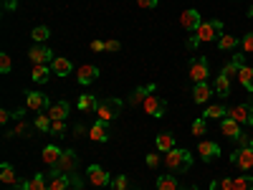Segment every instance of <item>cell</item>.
I'll return each instance as SVG.
<instances>
[{
	"label": "cell",
	"mask_w": 253,
	"mask_h": 190,
	"mask_svg": "<svg viewBox=\"0 0 253 190\" xmlns=\"http://www.w3.org/2000/svg\"><path fill=\"white\" fill-rule=\"evenodd\" d=\"M79 167V155L74 150H63L61 160L51 167V175H74Z\"/></svg>",
	"instance_id": "cell-1"
},
{
	"label": "cell",
	"mask_w": 253,
	"mask_h": 190,
	"mask_svg": "<svg viewBox=\"0 0 253 190\" xmlns=\"http://www.w3.org/2000/svg\"><path fill=\"white\" fill-rule=\"evenodd\" d=\"M165 165L170 167V170H177V173H182V170H187L190 165H193V157H190V152L187 150H170L167 152V157H165Z\"/></svg>",
	"instance_id": "cell-2"
},
{
	"label": "cell",
	"mask_w": 253,
	"mask_h": 190,
	"mask_svg": "<svg viewBox=\"0 0 253 190\" xmlns=\"http://www.w3.org/2000/svg\"><path fill=\"white\" fill-rule=\"evenodd\" d=\"M119 112H122V101L119 99H104V101H99V107H96L99 122H112V119L119 117Z\"/></svg>",
	"instance_id": "cell-3"
},
{
	"label": "cell",
	"mask_w": 253,
	"mask_h": 190,
	"mask_svg": "<svg viewBox=\"0 0 253 190\" xmlns=\"http://www.w3.org/2000/svg\"><path fill=\"white\" fill-rule=\"evenodd\" d=\"M200 44H210L223 33V20H208V23H200V28L195 31Z\"/></svg>",
	"instance_id": "cell-4"
},
{
	"label": "cell",
	"mask_w": 253,
	"mask_h": 190,
	"mask_svg": "<svg viewBox=\"0 0 253 190\" xmlns=\"http://www.w3.org/2000/svg\"><path fill=\"white\" fill-rule=\"evenodd\" d=\"M142 109H144V114H150V117H162L165 114V109H167V101L165 99H160L155 92L152 94H147V99L142 101Z\"/></svg>",
	"instance_id": "cell-5"
},
{
	"label": "cell",
	"mask_w": 253,
	"mask_h": 190,
	"mask_svg": "<svg viewBox=\"0 0 253 190\" xmlns=\"http://www.w3.org/2000/svg\"><path fill=\"white\" fill-rule=\"evenodd\" d=\"M208 76H210V71H208V61H205L203 56L193 58V63H190V79H193L195 84H205Z\"/></svg>",
	"instance_id": "cell-6"
},
{
	"label": "cell",
	"mask_w": 253,
	"mask_h": 190,
	"mask_svg": "<svg viewBox=\"0 0 253 190\" xmlns=\"http://www.w3.org/2000/svg\"><path fill=\"white\" fill-rule=\"evenodd\" d=\"M228 117L236 119L238 124H253V107L251 104H238V107H230Z\"/></svg>",
	"instance_id": "cell-7"
},
{
	"label": "cell",
	"mask_w": 253,
	"mask_h": 190,
	"mask_svg": "<svg viewBox=\"0 0 253 190\" xmlns=\"http://www.w3.org/2000/svg\"><path fill=\"white\" fill-rule=\"evenodd\" d=\"M86 178L94 188H104V185H112V178L107 175V170L99 165H89V170H86Z\"/></svg>",
	"instance_id": "cell-8"
},
{
	"label": "cell",
	"mask_w": 253,
	"mask_h": 190,
	"mask_svg": "<svg viewBox=\"0 0 253 190\" xmlns=\"http://www.w3.org/2000/svg\"><path fill=\"white\" fill-rule=\"evenodd\" d=\"M28 58L33 61V66H48V63L53 61V53H51V48H46V46H33V48L28 51Z\"/></svg>",
	"instance_id": "cell-9"
},
{
	"label": "cell",
	"mask_w": 253,
	"mask_h": 190,
	"mask_svg": "<svg viewBox=\"0 0 253 190\" xmlns=\"http://www.w3.org/2000/svg\"><path fill=\"white\" fill-rule=\"evenodd\" d=\"M230 162L238 165L241 170H251L253 167V147H241V150H236L233 157H230Z\"/></svg>",
	"instance_id": "cell-10"
},
{
	"label": "cell",
	"mask_w": 253,
	"mask_h": 190,
	"mask_svg": "<svg viewBox=\"0 0 253 190\" xmlns=\"http://www.w3.org/2000/svg\"><path fill=\"white\" fill-rule=\"evenodd\" d=\"M200 23H203V18H200V13H198L195 8L182 10V15H180V26H182L185 31H198Z\"/></svg>",
	"instance_id": "cell-11"
},
{
	"label": "cell",
	"mask_w": 253,
	"mask_h": 190,
	"mask_svg": "<svg viewBox=\"0 0 253 190\" xmlns=\"http://www.w3.org/2000/svg\"><path fill=\"white\" fill-rule=\"evenodd\" d=\"M26 107L31 112H41L48 107V96L41 94V92H26Z\"/></svg>",
	"instance_id": "cell-12"
},
{
	"label": "cell",
	"mask_w": 253,
	"mask_h": 190,
	"mask_svg": "<svg viewBox=\"0 0 253 190\" xmlns=\"http://www.w3.org/2000/svg\"><path fill=\"white\" fill-rule=\"evenodd\" d=\"M96 76H99L96 63H84V66H79V71H76V79H79V84H84V87L96 81Z\"/></svg>",
	"instance_id": "cell-13"
},
{
	"label": "cell",
	"mask_w": 253,
	"mask_h": 190,
	"mask_svg": "<svg viewBox=\"0 0 253 190\" xmlns=\"http://www.w3.org/2000/svg\"><path fill=\"white\" fill-rule=\"evenodd\" d=\"M51 66V71L56 74V76H69L71 71H74V63L69 61V58H63V56H53V61L48 63Z\"/></svg>",
	"instance_id": "cell-14"
},
{
	"label": "cell",
	"mask_w": 253,
	"mask_h": 190,
	"mask_svg": "<svg viewBox=\"0 0 253 190\" xmlns=\"http://www.w3.org/2000/svg\"><path fill=\"white\" fill-rule=\"evenodd\" d=\"M198 152H200V157H203V160H213V157H218V155H220V147H218V142L203 140V142L198 144Z\"/></svg>",
	"instance_id": "cell-15"
},
{
	"label": "cell",
	"mask_w": 253,
	"mask_h": 190,
	"mask_svg": "<svg viewBox=\"0 0 253 190\" xmlns=\"http://www.w3.org/2000/svg\"><path fill=\"white\" fill-rule=\"evenodd\" d=\"M89 137L94 140V142H107L109 140V127H107V122H94L91 124V130H89Z\"/></svg>",
	"instance_id": "cell-16"
},
{
	"label": "cell",
	"mask_w": 253,
	"mask_h": 190,
	"mask_svg": "<svg viewBox=\"0 0 253 190\" xmlns=\"http://www.w3.org/2000/svg\"><path fill=\"white\" fill-rule=\"evenodd\" d=\"M220 132H223L225 137H230V140H236V137L241 135V124H238L236 119H230V117H225V119L220 122Z\"/></svg>",
	"instance_id": "cell-17"
},
{
	"label": "cell",
	"mask_w": 253,
	"mask_h": 190,
	"mask_svg": "<svg viewBox=\"0 0 253 190\" xmlns=\"http://www.w3.org/2000/svg\"><path fill=\"white\" fill-rule=\"evenodd\" d=\"M69 109H71V104L69 101H56L48 107V117L51 119H66L69 117Z\"/></svg>",
	"instance_id": "cell-18"
},
{
	"label": "cell",
	"mask_w": 253,
	"mask_h": 190,
	"mask_svg": "<svg viewBox=\"0 0 253 190\" xmlns=\"http://www.w3.org/2000/svg\"><path fill=\"white\" fill-rule=\"evenodd\" d=\"M18 190H48L46 175H36V178H31L28 183H18Z\"/></svg>",
	"instance_id": "cell-19"
},
{
	"label": "cell",
	"mask_w": 253,
	"mask_h": 190,
	"mask_svg": "<svg viewBox=\"0 0 253 190\" xmlns=\"http://www.w3.org/2000/svg\"><path fill=\"white\" fill-rule=\"evenodd\" d=\"M210 94H213V87H208V84H195V89H193L195 104H205L210 99Z\"/></svg>",
	"instance_id": "cell-20"
},
{
	"label": "cell",
	"mask_w": 253,
	"mask_h": 190,
	"mask_svg": "<svg viewBox=\"0 0 253 190\" xmlns=\"http://www.w3.org/2000/svg\"><path fill=\"white\" fill-rule=\"evenodd\" d=\"M61 155H63V150H58V147L56 144H48V147H43V162L46 165H56L58 160H61Z\"/></svg>",
	"instance_id": "cell-21"
},
{
	"label": "cell",
	"mask_w": 253,
	"mask_h": 190,
	"mask_svg": "<svg viewBox=\"0 0 253 190\" xmlns=\"http://www.w3.org/2000/svg\"><path fill=\"white\" fill-rule=\"evenodd\" d=\"M0 180H3L5 185H18V175H15V170H13L8 162L0 165Z\"/></svg>",
	"instance_id": "cell-22"
},
{
	"label": "cell",
	"mask_w": 253,
	"mask_h": 190,
	"mask_svg": "<svg viewBox=\"0 0 253 190\" xmlns=\"http://www.w3.org/2000/svg\"><path fill=\"white\" fill-rule=\"evenodd\" d=\"M51 74H53V71H51V66H33V71H31V79H33L36 84H46Z\"/></svg>",
	"instance_id": "cell-23"
},
{
	"label": "cell",
	"mask_w": 253,
	"mask_h": 190,
	"mask_svg": "<svg viewBox=\"0 0 253 190\" xmlns=\"http://www.w3.org/2000/svg\"><path fill=\"white\" fill-rule=\"evenodd\" d=\"M69 185H71V178L69 175H51L48 190H66Z\"/></svg>",
	"instance_id": "cell-24"
},
{
	"label": "cell",
	"mask_w": 253,
	"mask_h": 190,
	"mask_svg": "<svg viewBox=\"0 0 253 190\" xmlns=\"http://www.w3.org/2000/svg\"><path fill=\"white\" fill-rule=\"evenodd\" d=\"M238 81H241V87H246L248 92H253V69L251 66H243L238 71Z\"/></svg>",
	"instance_id": "cell-25"
},
{
	"label": "cell",
	"mask_w": 253,
	"mask_h": 190,
	"mask_svg": "<svg viewBox=\"0 0 253 190\" xmlns=\"http://www.w3.org/2000/svg\"><path fill=\"white\" fill-rule=\"evenodd\" d=\"M157 150H160V152H170V150H175V137H172V135H167V132L160 135V137H157Z\"/></svg>",
	"instance_id": "cell-26"
},
{
	"label": "cell",
	"mask_w": 253,
	"mask_h": 190,
	"mask_svg": "<svg viewBox=\"0 0 253 190\" xmlns=\"http://www.w3.org/2000/svg\"><path fill=\"white\" fill-rule=\"evenodd\" d=\"M152 92H155L152 84H150V87H142V89H137V92L129 96V104H132V107H137V104H142V101L147 99V94H152Z\"/></svg>",
	"instance_id": "cell-27"
},
{
	"label": "cell",
	"mask_w": 253,
	"mask_h": 190,
	"mask_svg": "<svg viewBox=\"0 0 253 190\" xmlns=\"http://www.w3.org/2000/svg\"><path fill=\"white\" fill-rule=\"evenodd\" d=\"M99 104H96V96L94 94H84L81 99H79V109L81 112H91V109H96Z\"/></svg>",
	"instance_id": "cell-28"
},
{
	"label": "cell",
	"mask_w": 253,
	"mask_h": 190,
	"mask_svg": "<svg viewBox=\"0 0 253 190\" xmlns=\"http://www.w3.org/2000/svg\"><path fill=\"white\" fill-rule=\"evenodd\" d=\"M236 46H238V38L236 36H220L218 38V48L220 51H233Z\"/></svg>",
	"instance_id": "cell-29"
},
{
	"label": "cell",
	"mask_w": 253,
	"mask_h": 190,
	"mask_svg": "<svg viewBox=\"0 0 253 190\" xmlns=\"http://www.w3.org/2000/svg\"><path fill=\"white\" fill-rule=\"evenodd\" d=\"M225 114H228L225 107H220V104H213V107H208V109H205L203 117H205V119H220V117H225Z\"/></svg>",
	"instance_id": "cell-30"
},
{
	"label": "cell",
	"mask_w": 253,
	"mask_h": 190,
	"mask_svg": "<svg viewBox=\"0 0 253 190\" xmlns=\"http://www.w3.org/2000/svg\"><path fill=\"white\" fill-rule=\"evenodd\" d=\"M157 190H180V188H177V180L172 175H162L157 180Z\"/></svg>",
	"instance_id": "cell-31"
},
{
	"label": "cell",
	"mask_w": 253,
	"mask_h": 190,
	"mask_svg": "<svg viewBox=\"0 0 253 190\" xmlns=\"http://www.w3.org/2000/svg\"><path fill=\"white\" fill-rule=\"evenodd\" d=\"M213 89H215L220 96H228V92H230V81H228V76L220 74V76L215 79V87H213Z\"/></svg>",
	"instance_id": "cell-32"
},
{
	"label": "cell",
	"mask_w": 253,
	"mask_h": 190,
	"mask_svg": "<svg viewBox=\"0 0 253 190\" xmlns=\"http://www.w3.org/2000/svg\"><path fill=\"white\" fill-rule=\"evenodd\" d=\"M48 36H51V33H48L46 26H38V28L31 31V38L36 41V44H43V41H48Z\"/></svg>",
	"instance_id": "cell-33"
},
{
	"label": "cell",
	"mask_w": 253,
	"mask_h": 190,
	"mask_svg": "<svg viewBox=\"0 0 253 190\" xmlns=\"http://www.w3.org/2000/svg\"><path fill=\"white\" fill-rule=\"evenodd\" d=\"M36 127L41 132H51V117L48 114H36Z\"/></svg>",
	"instance_id": "cell-34"
},
{
	"label": "cell",
	"mask_w": 253,
	"mask_h": 190,
	"mask_svg": "<svg viewBox=\"0 0 253 190\" xmlns=\"http://www.w3.org/2000/svg\"><path fill=\"white\" fill-rule=\"evenodd\" d=\"M233 190H253V178H233Z\"/></svg>",
	"instance_id": "cell-35"
},
{
	"label": "cell",
	"mask_w": 253,
	"mask_h": 190,
	"mask_svg": "<svg viewBox=\"0 0 253 190\" xmlns=\"http://www.w3.org/2000/svg\"><path fill=\"white\" fill-rule=\"evenodd\" d=\"M210 190H233V178H220L218 183L210 185Z\"/></svg>",
	"instance_id": "cell-36"
},
{
	"label": "cell",
	"mask_w": 253,
	"mask_h": 190,
	"mask_svg": "<svg viewBox=\"0 0 253 190\" xmlns=\"http://www.w3.org/2000/svg\"><path fill=\"white\" fill-rule=\"evenodd\" d=\"M205 130H208L205 117H198V119L193 122V135H195V137H203V135H205Z\"/></svg>",
	"instance_id": "cell-37"
},
{
	"label": "cell",
	"mask_w": 253,
	"mask_h": 190,
	"mask_svg": "<svg viewBox=\"0 0 253 190\" xmlns=\"http://www.w3.org/2000/svg\"><path fill=\"white\" fill-rule=\"evenodd\" d=\"M66 132V122L63 119H51V135H63Z\"/></svg>",
	"instance_id": "cell-38"
},
{
	"label": "cell",
	"mask_w": 253,
	"mask_h": 190,
	"mask_svg": "<svg viewBox=\"0 0 253 190\" xmlns=\"http://www.w3.org/2000/svg\"><path fill=\"white\" fill-rule=\"evenodd\" d=\"M10 69H13V61H10V56H8V53H0V71L8 74Z\"/></svg>",
	"instance_id": "cell-39"
},
{
	"label": "cell",
	"mask_w": 253,
	"mask_h": 190,
	"mask_svg": "<svg viewBox=\"0 0 253 190\" xmlns=\"http://www.w3.org/2000/svg\"><path fill=\"white\" fill-rule=\"evenodd\" d=\"M112 188H114V190H126V178H124V175H117V178L112 180Z\"/></svg>",
	"instance_id": "cell-40"
},
{
	"label": "cell",
	"mask_w": 253,
	"mask_h": 190,
	"mask_svg": "<svg viewBox=\"0 0 253 190\" xmlns=\"http://www.w3.org/2000/svg\"><path fill=\"white\" fill-rule=\"evenodd\" d=\"M241 46H243V51H246V53H253V33L243 36V44H241Z\"/></svg>",
	"instance_id": "cell-41"
},
{
	"label": "cell",
	"mask_w": 253,
	"mask_h": 190,
	"mask_svg": "<svg viewBox=\"0 0 253 190\" xmlns=\"http://www.w3.org/2000/svg\"><path fill=\"white\" fill-rule=\"evenodd\" d=\"M137 8H142V10H152V8H157V0H137Z\"/></svg>",
	"instance_id": "cell-42"
},
{
	"label": "cell",
	"mask_w": 253,
	"mask_h": 190,
	"mask_svg": "<svg viewBox=\"0 0 253 190\" xmlns=\"http://www.w3.org/2000/svg\"><path fill=\"white\" fill-rule=\"evenodd\" d=\"M238 71H241V69L236 66V63H233V61H230V63H228V66L223 69V76H228V79H230V76H236Z\"/></svg>",
	"instance_id": "cell-43"
},
{
	"label": "cell",
	"mask_w": 253,
	"mask_h": 190,
	"mask_svg": "<svg viewBox=\"0 0 253 190\" xmlns=\"http://www.w3.org/2000/svg\"><path fill=\"white\" fill-rule=\"evenodd\" d=\"M91 51H94V53L107 51V41H91Z\"/></svg>",
	"instance_id": "cell-44"
},
{
	"label": "cell",
	"mask_w": 253,
	"mask_h": 190,
	"mask_svg": "<svg viewBox=\"0 0 253 190\" xmlns=\"http://www.w3.org/2000/svg\"><path fill=\"white\" fill-rule=\"evenodd\" d=\"M157 165H160V157H157V152H152V155H147V167H152V170H155Z\"/></svg>",
	"instance_id": "cell-45"
},
{
	"label": "cell",
	"mask_w": 253,
	"mask_h": 190,
	"mask_svg": "<svg viewBox=\"0 0 253 190\" xmlns=\"http://www.w3.org/2000/svg\"><path fill=\"white\" fill-rule=\"evenodd\" d=\"M119 48H122V46H119L117 38H109V41H107V51H109V53H114V51H119Z\"/></svg>",
	"instance_id": "cell-46"
},
{
	"label": "cell",
	"mask_w": 253,
	"mask_h": 190,
	"mask_svg": "<svg viewBox=\"0 0 253 190\" xmlns=\"http://www.w3.org/2000/svg\"><path fill=\"white\" fill-rule=\"evenodd\" d=\"M243 58H246L243 53H236V56H233V63H236L238 69H243V66H246V63H243Z\"/></svg>",
	"instance_id": "cell-47"
},
{
	"label": "cell",
	"mask_w": 253,
	"mask_h": 190,
	"mask_svg": "<svg viewBox=\"0 0 253 190\" xmlns=\"http://www.w3.org/2000/svg\"><path fill=\"white\" fill-rule=\"evenodd\" d=\"M10 117H13V114H10L8 109H3V112H0V122H8Z\"/></svg>",
	"instance_id": "cell-48"
},
{
	"label": "cell",
	"mask_w": 253,
	"mask_h": 190,
	"mask_svg": "<svg viewBox=\"0 0 253 190\" xmlns=\"http://www.w3.org/2000/svg\"><path fill=\"white\" fill-rule=\"evenodd\" d=\"M182 190H198V188H182Z\"/></svg>",
	"instance_id": "cell-49"
},
{
	"label": "cell",
	"mask_w": 253,
	"mask_h": 190,
	"mask_svg": "<svg viewBox=\"0 0 253 190\" xmlns=\"http://www.w3.org/2000/svg\"><path fill=\"white\" fill-rule=\"evenodd\" d=\"M251 147H253V137H251Z\"/></svg>",
	"instance_id": "cell-50"
},
{
	"label": "cell",
	"mask_w": 253,
	"mask_h": 190,
	"mask_svg": "<svg viewBox=\"0 0 253 190\" xmlns=\"http://www.w3.org/2000/svg\"><path fill=\"white\" fill-rule=\"evenodd\" d=\"M248 13H251V15H253V8H251V10H248Z\"/></svg>",
	"instance_id": "cell-51"
}]
</instances>
